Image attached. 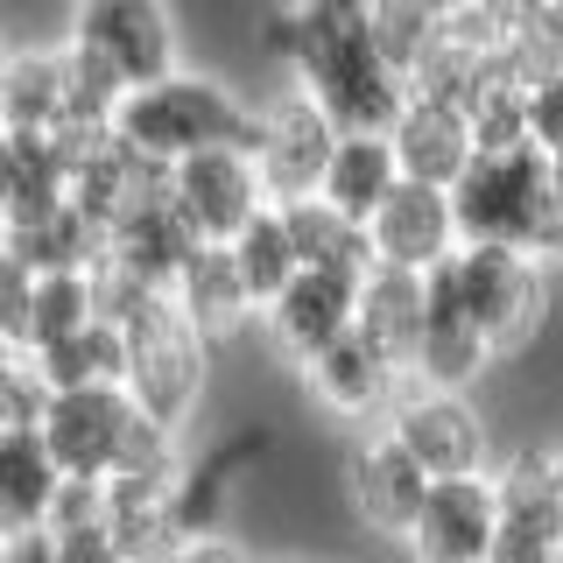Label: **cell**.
Returning <instances> with one entry per match:
<instances>
[{"mask_svg": "<svg viewBox=\"0 0 563 563\" xmlns=\"http://www.w3.org/2000/svg\"><path fill=\"white\" fill-rule=\"evenodd\" d=\"M387 430L401 437L430 479H457V472H493V437H486V416L472 409L457 387H401V401L380 416Z\"/></svg>", "mask_w": 563, "mask_h": 563, "instance_id": "obj_10", "label": "cell"}, {"mask_svg": "<svg viewBox=\"0 0 563 563\" xmlns=\"http://www.w3.org/2000/svg\"><path fill=\"white\" fill-rule=\"evenodd\" d=\"M57 536V550H64V563H134L128 550H120V536H113V521H70V528H49Z\"/></svg>", "mask_w": 563, "mask_h": 563, "instance_id": "obj_35", "label": "cell"}, {"mask_svg": "<svg viewBox=\"0 0 563 563\" xmlns=\"http://www.w3.org/2000/svg\"><path fill=\"white\" fill-rule=\"evenodd\" d=\"M92 282H99V310L113 317L120 339H128L134 401L184 437V422L198 416L205 380H211V339L190 324V310L176 303V289H141V282H128L120 268H106V261L92 268Z\"/></svg>", "mask_w": 563, "mask_h": 563, "instance_id": "obj_2", "label": "cell"}, {"mask_svg": "<svg viewBox=\"0 0 563 563\" xmlns=\"http://www.w3.org/2000/svg\"><path fill=\"white\" fill-rule=\"evenodd\" d=\"M198 225L184 219V205L169 198V184L163 190H148L128 219L106 233V268H120L128 282H141V289H176V275L190 268V254H198Z\"/></svg>", "mask_w": 563, "mask_h": 563, "instance_id": "obj_16", "label": "cell"}, {"mask_svg": "<svg viewBox=\"0 0 563 563\" xmlns=\"http://www.w3.org/2000/svg\"><path fill=\"white\" fill-rule=\"evenodd\" d=\"M550 176H556V219H563V148L550 155Z\"/></svg>", "mask_w": 563, "mask_h": 563, "instance_id": "obj_40", "label": "cell"}, {"mask_svg": "<svg viewBox=\"0 0 563 563\" xmlns=\"http://www.w3.org/2000/svg\"><path fill=\"white\" fill-rule=\"evenodd\" d=\"M422 317H430V275L374 261V268H366V282H360V317H352V324H360L366 339H374L387 360L401 366V374H416Z\"/></svg>", "mask_w": 563, "mask_h": 563, "instance_id": "obj_21", "label": "cell"}, {"mask_svg": "<svg viewBox=\"0 0 563 563\" xmlns=\"http://www.w3.org/2000/svg\"><path fill=\"white\" fill-rule=\"evenodd\" d=\"M0 563H64V550H57L49 528H22V536L0 542Z\"/></svg>", "mask_w": 563, "mask_h": 563, "instance_id": "obj_37", "label": "cell"}, {"mask_svg": "<svg viewBox=\"0 0 563 563\" xmlns=\"http://www.w3.org/2000/svg\"><path fill=\"white\" fill-rule=\"evenodd\" d=\"M493 360H500V352H493L486 331L472 324L465 296H457V282H451V261H437L430 268V317H422V345H416V374L409 380L416 387H457V395H465Z\"/></svg>", "mask_w": 563, "mask_h": 563, "instance_id": "obj_18", "label": "cell"}, {"mask_svg": "<svg viewBox=\"0 0 563 563\" xmlns=\"http://www.w3.org/2000/svg\"><path fill=\"white\" fill-rule=\"evenodd\" d=\"M0 240H8L35 275H49V268H99V254H106V225L85 219L70 198H64L57 211H43V219H29V225H14V233H0Z\"/></svg>", "mask_w": 563, "mask_h": 563, "instance_id": "obj_27", "label": "cell"}, {"mask_svg": "<svg viewBox=\"0 0 563 563\" xmlns=\"http://www.w3.org/2000/svg\"><path fill=\"white\" fill-rule=\"evenodd\" d=\"M360 282L366 275H345V268H296L289 282H282V296L261 310L268 345L289 366L317 360L331 339H345V331H352V317H360Z\"/></svg>", "mask_w": 563, "mask_h": 563, "instance_id": "obj_13", "label": "cell"}, {"mask_svg": "<svg viewBox=\"0 0 563 563\" xmlns=\"http://www.w3.org/2000/svg\"><path fill=\"white\" fill-rule=\"evenodd\" d=\"M282 219H289L296 233V254H303V268H345V275H366L374 268V240H366V225L339 211L331 198H289L282 205Z\"/></svg>", "mask_w": 563, "mask_h": 563, "instance_id": "obj_26", "label": "cell"}, {"mask_svg": "<svg viewBox=\"0 0 563 563\" xmlns=\"http://www.w3.org/2000/svg\"><path fill=\"white\" fill-rule=\"evenodd\" d=\"M43 401H49V380L35 366V352L0 345V430L8 422H43Z\"/></svg>", "mask_w": 563, "mask_h": 563, "instance_id": "obj_32", "label": "cell"}, {"mask_svg": "<svg viewBox=\"0 0 563 563\" xmlns=\"http://www.w3.org/2000/svg\"><path fill=\"white\" fill-rule=\"evenodd\" d=\"M35 430H43L57 472H78V479H113V472H169V465H184L176 430L141 409L128 380L49 387L43 422H35Z\"/></svg>", "mask_w": 563, "mask_h": 563, "instance_id": "obj_3", "label": "cell"}, {"mask_svg": "<svg viewBox=\"0 0 563 563\" xmlns=\"http://www.w3.org/2000/svg\"><path fill=\"white\" fill-rule=\"evenodd\" d=\"M493 479H500L493 563H550L563 550V486L550 457H507V465H493Z\"/></svg>", "mask_w": 563, "mask_h": 563, "instance_id": "obj_17", "label": "cell"}, {"mask_svg": "<svg viewBox=\"0 0 563 563\" xmlns=\"http://www.w3.org/2000/svg\"><path fill=\"white\" fill-rule=\"evenodd\" d=\"M35 366H43V380H49V387L128 380V339H120L113 317H92L85 331H70V339H57V345L35 352Z\"/></svg>", "mask_w": 563, "mask_h": 563, "instance_id": "obj_28", "label": "cell"}, {"mask_svg": "<svg viewBox=\"0 0 563 563\" xmlns=\"http://www.w3.org/2000/svg\"><path fill=\"white\" fill-rule=\"evenodd\" d=\"M550 472H556V486H563V444H556V451H550Z\"/></svg>", "mask_w": 563, "mask_h": 563, "instance_id": "obj_41", "label": "cell"}, {"mask_svg": "<svg viewBox=\"0 0 563 563\" xmlns=\"http://www.w3.org/2000/svg\"><path fill=\"white\" fill-rule=\"evenodd\" d=\"M99 310V282L92 268H49V275H35V303H29V352H43V345H57L70 339V331H85Z\"/></svg>", "mask_w": 563, "mask_h": 563, "instance_id": "obj_29", "label": "cell"}, {"mask_svg": "<svg viewBox=\"0 0 563 563\" xmlns=\"http://www.w3.org/2000/svg\"><path fill=\"white\" fill-rule=\"evenodd\" d=\"M366 240H374V261L387 268H416L430 275L437 261H451L465 233H457V205H451V184H422V176H401L387 190V205L366 219Z\"/></svg>", "mask_w": 563, "mask_h": 563, "instance_id": "obj_14", "label": "cell"}, {"mask_svg": "<svg viewBox=\"0 0 563 563\" xmlns=\"http://www.w3.org/2000/svg\"><path fill=\"white\" fill-rule=\"evenodd\" d=\"M374 29H380V49L395 57L401 78H416V64L430 57V43L444 35V22H437V14H422L416 0H380V22Z\"/></svg>", "mask_w": 563, "mask_h": 563, "instance_id": "obj_31", "label": "cell"}, {"mask_svg": "<svg viewBox=\"0 0 563 563\" xmlns=\"http://www.w3.org/2000/svg\"><path fill=\"white\" fill-rule=\"evenodd\" d=\"M493 536H500V479L457 472V479H430L409 550L416 563H493Z\"/></svg>", "mask_w": 563, "mask_h": 563, "instance_id": "obj_12", "label": "cell"}, {"mask_svg": "<svg viewBox=\"0 0 563 563\" xmlns=\"http://www.w3.org/2000/svg\"><path fill=\"white\" fill-rule=\"evenodd\" d=\"M451 282L465 296L472 324L486 331V345L500 352H521L542 339L550 324V261L528 254V246H493V240H465L451 254Z\"/></svg>", "mask_w": 563, "mask_h": 563, "instance_id": "obj_6", "label": "cell"}, {"mask_svg": "<svg viewBox=\"0 0 563 563\" xmlns=\"http://www.w3.org/2000/svg\"><path fill=\"white\" fill-rule=\"evenodd\" d=\"M416 8H422V14H437V22H457V14H472L479 0H416Z\"/></svg>", "mask_w": 563, "mask_h": 563, "instance_id": "obj_38", "label": "cell"}, {"mask_svg": "<svg viewBox=\"0 0 563 563\" xmlns=\"http://www.w3.org/2000/svg\"><path fill=\"white\" fill-rule=\"evenodd\" d=\"M70 49H85L92 64H106L120 85H148L176 70V22H169V0H78L70 14Z\"/></svg>", "mask_w": 563, "mask_h": 563, "instance_id": "obj_8", "label": "cell"}, {"mask_svg": "<svg viewBox=\"0 0 563 563\" xmlns=\"http://www.w3.org/2000/svg\"><path fill=\"white\" fill-rule=\"evenodd\" d=\"M57 457H49L43 430L35 422H8L0 430V542L22 536V528H43L49 507H57Z\"/></svg>", "mask_w": 563, "mask_h": 563, "instance_id": "obj_23", "label": "cell"}, {"mask_svg": "<svg viewBox=\"0 0 563 563\" xmlns=\"http://www.w3.org/2000/svg\"><path fill=\"white\" fill-rule=\"evenodd\" d=\"M395 184H401L395 134H387V128H345L339 148H331V169H324V184H317V198H331L339 211H352V219L366 225L387 205Z\"/></svg>", "mask_w": 563, "mask_h": 563, "instance_id": "obj_25", "label": "cell"}, {"mask_svg": "<svg viewBox=\"0 0 563 563\" xmlns=\"http://www.w3.org/2000/svg\"><path fill=\"white\" fill-rule=\"evenodd\" d=\"M120 141H134L148 163H184L198 148H225V141H254V106L233 85L205 78V70H163V78L134 85L113 113Z\"/></svg>", "mask_w": 563, "mask_h": 563, "instance_id": "obj_5", "label": "cell"}, {"mask_svg": "<svg viewBox=\"0 0 563 563\" xmlns=\"http://www.w3.org/2000/svg\"><path fill=\"white\" fill-rule=\"evenodd\" d=\"M275 563H310V556H275Z\"/></svg>", "mask_w": 563, "mask_h": 563, "instance_id": "obj_42", "label": "cell"}, {"mask_svg": "<svg viewBox=\"0 0 563 563\" xmlns=\"http://www.w3.org/2000/svg\"><path fill=\"white\" fill-rule=\"evenodd\" d=\"M169 198L184 205V219L198 225V240H233L246 219H261V211L275 205L268 176H261L246 141L198 148V155H184V163H169Z\"/></svg>", "mask_w": 563, "mask_h": 563, "instance_id": "obj_9", "label": "cell"}, {"mask_svg": "<svg viewBox=\"0 0 563 563\" xmlns=\"http://www.w3.org/2000/svg\"><path fill=\"white\" fill-rule=\"evenodd\" d=\"M176 303L190 310V324H198L211 345L233 339L240 324H261V303H254V289H246L240 261H233V240H205L198 254H190V268L176 275Z\"/></svg>", "mask_w": 563, "mask_h": 563, "instance_id": "obj_22", "label": "cell"}, {"mask_svg": "<svg viewBox=\"0 0 563 563\" xmlns=\"http://www.w3.org/2000/svg\"><path fill=\"white\" fill-rule=\"evenodd\" d=\"M395 155H401V176H422V184H457L465 163L479 155V134H472V113L457 99H437V92H409V106L395 113Z\"/></svg>", "mask_w": 563, "mask_h": 563, "instance_id": "obj_19", "label": "cell"}, {"mask_svg": "<svg viewBox=\"0 0 563 563\" xmlns=\"http://www.w3.org/2000/svg\"><path fill=\"white\" fill-rule=\"evenodd\" d=\"M380 0H289L268 22L275 57L296 85L331 106L339 128H395L409 106V78L380 49Z\"/></svg>", "mask_w": 563, "mask_h": 563, "instance_id": "obj_1", "label": "cell"}, {"mask_svg": "<svg viewBox=\"0 0 563 563\" xmlns=\"http://www.w3.org/2000/svg\"><path fill=\"white\" fill-rule=\"evenodd\" d=\"M339 120H331V106L310 92V85H282L275 99H261L254 106V163L261 176H268V198L275 205H289V198H310L317 184H324V169H331V148H339Z\"/></svg>", "mask_w": 563, "mask_h": 563, "instance_id": "obj_7", "label": "cell"}, {"mask_svg": "<svg viewBox=\"0 0 563 563\" xmlns=\"http://www.w3.org/2000/svg\"><path fill=\"white\" fill-rule=\"evenodd\" d=\"M29 303H35V268L0 240V345H29Z\"/></svg>", "mask_w": 563, "mask_h": 563, "instance_id": "obj_33", "label": "cell"}, {"mask_svg": "<svg viewBox=\"0 0 563 563\" xmlns=\"http://www.w3.org/2000/svg\"><path fill=\"white\" fill-rule=\"evenodd\" d=\"M8 70H14V43L0 35V99H8Z\"/></svg>", "mask_w": 563, "mask_h": 563, "instance_id": "obj_39", "label": "cell"}, {"mask_svg": "<svg viewBox=\"0 0 563 563\" xmlns=\"http://www.w3.org/2000/svg\"><path fill=\"white\" fill-rule=\"evenodd\" d=\"M70 198V148L57 134L0 128V233L43 219Z\"/></svg>", "mask_w": 563, "mask_h": 563, "instance_id": "obj_20", "label": "cell"}, {"mask_svg": "<svg viewBox=\"0 0 563 563\" xmlns=\"http://www.w3.org/2000/svg\"><path fill=\"white\" fill-rule=\"evenodd\" d=\"M233 261H240L246 289H254V303L268 310L275 296H282V282L303 268V254H296V233H289V219H282V205H268L261 219L240 225V233H233Z\"/></svg>", "mask_w": 563, "mask_h": 563, "instance_id": "obj_30", "label": "cell"}, {"mask_svg": "<svg viewBox=\"0 0 563 563\" xmlns=\"http://www.w3.org/2000/svg\"><path fill=\"white\" fill-rule=\"evenodd\" d=\"M169 563H261V556L246 550L240 536H225V528H198V536L176 542V556H169Z\"/></svg>", "mask_w": 563, "mask_h": 563, "instance_id": "obj_36", "label": "cell"}, {"mask_svg": "<svg viewBox=\"0 0 563 563\" xmlns=\"http://www.w3.org/2000/svg\"><path fill=\"white\" fill-rule=\"evenodd\" d=\"M0 128H22V134H70L78 128V106H70V49L64 43L14 49Z\"/></svg>", "mask_w": 563, "mask_h": 563, "instance_id": "obj_24", "label": "cell"}, {"mask_svg": "<svg viewBox=\"0 0 563 563\" xmlns=\"http://www.w3.org/2000/svg\"><path fill=\"white\" fill-rule=\"evenodd\" d=\"M457 233L493 246H528L542 261H563V219H556V176L550 148L515 141V148H479L465 176L451 184Z\"/></svg>", "mask_w": 563, "mask_h": 563, "instance_id": "obj_4", "label": "cell"}, {"mask_svg": "<svg viewBox=\"0 0 563 563\" xmlns=\"http://www.w3.org/2000/svg\"><path fill=\"white\" fill-rule=\"evenodd\" d=\"M296 374H303V387L317 395V409H331L345 422H380L401 401V387H409V374H401L360 324H352L345 339H331L317 360H303Z\"/></svg>", "mask_w": 563, "mask_h": 563, "instance_id": "obj_15", "label": "cell"}, {"mask_svg": "<svg viewBox=\"0 0 563 563\" xmlns=\"http://www.w3.org/2000/svg\"><path fill=\"white\" fill-rule=\"evenodd\" d=\"M528 141L536 148H563V64L556 70H542L536 85H528Z\"/></svg>", "mask_w": 563, "mask_h": 563, "instance_id": "obj_34", "label": "cell"}, {"mask_svg": "<svg viewBox=\"0 0 563 563\" xmlns=\"http://www.w3.org/2000/svg\"><path fill=\"white\" fill-rule=\"evenodd\" d=\"M345 500L374 536L409 542L422 500H430V472H422V457L387 422H366V437L345 451Z\"/></svg>", "mask_w": 563, "mask_h": 563, "instance_id": "obj_11", "label": "cell"}]
</instances>
